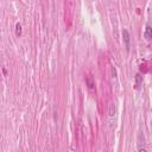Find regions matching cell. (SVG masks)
I'll use <instances>...</instances> for the list:
<instances>
[{
  "label": "cell",
  "mask_w": 152,
  "mask_h": 152,
  "mask_svg": "<svg viewBox=\"0 0 152 152\" xmlns=\"http://www.w3.org/2000/svg\"><path fill=\"white\" fill-rule=\"evenodd\" d=\"M139 152H147V151H146L145 148H140V150H139Z\"/></svg>",
  "instance_id": "obj_6"
},
{
  "label": "cell",
  "mask_w": 152,
  "mask_h": 152,
  "mask_svg": "<svg viewBox=\"0 0 152 152\" xmlns=\"http://www.w3.org/2000/svg\"><path fill=\"white\" fill-rule=\"evenodd\" d=\"M15 34L17 36H20L21 34V24L20 23H17L15 24Z\"/></svg>",
  "instance_id": "obj_4"
},
{
  "label": "cell",
  "mask_w": 152,
  "mask_h": 152,
  "mask_svg": "<svg viewBox=\"0 0 152 152\" xmlns=\"http://www.w3.org/2000/svg\"><path fill=\"white\" fill-rule=\"evenodd\" d=\"M144 37H145L147 40H150V39L152 38V28H151V25H150V23H147V24H146V27H145V32H144Z\"/></svg>",
  "instance_id": "obj_2"
},
{
  "label": "cell",
  "mask_w": 152,
  "mask_h": 152,
  "mask_svg": "<svg viewBox=\"0 0 152 152\" xmlns=\"http://www.w3.org/2000/svg\"><path fill=\"white\" fill-rule=\"evenodd\" d=\"M122 37H124V42H125V45H126V49L128 50L129 49V40H131V36H129V32L125 28L122 30Z\"/></svg>",
  "instance_id": "obj_1"
},
{
  "label": "cell",
  "mask_w": 152,
  "mask_h": 152,
  "mask_svg": "<svg viewBox=\"0 0 152 152\" xmlns=\"http://www.w3.org/2000/svg\"><path fill=\"white\" fill-rule=\"evenodd\" d=\"M141 82H142V76H140V74H137L135 75V88L137 89L140 87Z\"/></svg>",
  "instance_id": "obj_3"
},
{
  "label": "cell",
  "mask_w": 152,
  "mask_h": 152,
  "mask_svg": "<svg viewBox=\"0 0 152 152\" xmlns=\"http://www.w3.org/2000/svg\"><path fill=\"white\" fill-rule=\"evenodd\" d=\"M87 83H88V87H89V88H93V86H94V82H93V77H91L90 75L87 77Z\"/></svg>",
  "instance_id": "obj_5"
}]
</instances>
